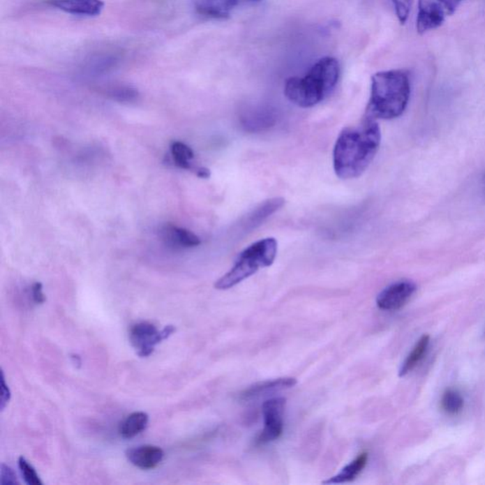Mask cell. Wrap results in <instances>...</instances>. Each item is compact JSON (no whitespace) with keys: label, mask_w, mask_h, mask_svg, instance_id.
<instances>
[{"label":"cell","mask_w":485,"mask_h":485,"mask_svg":"<svg viewBox=\"0 0 485 485\" xmlns=\"http://www.w3.org/2000/svg\"><path fill=\"white\" fill-rule=\"evenodd\" d=\"M10 399V391L9 387L5 382L4 373H1V399H0V409L3 412L5 408Z\"/></svg>","instance_id":"d4e9b609"},{"label":"cell","mask_w":485,"mask_h":485,"mask_svg":"<svg viewBox=\"0 0 485 485\" xmlns=\"http://www.w3.org/2000/svg\"><path fill=\"white\" fill-rule=\"evenodd\" d=\"M149 422V416L147 413L142 412H133L127 416L121 423L120 432L121 436L124 439L134 438L140 433H142Z\"/></svg>","instance_id":"5bb4252c"},{"label":"cell","mask_w":485,"mask_h":485,"mask_svg":"<svg viewBox=\"0 0 485 485\" xmlns=\"http://www.w3.org/2000/svg\"><path fill=\"white\" fill-rule=\"evenodd\" d=\"M0 484L2 485L20 484L15 471L4 463H2L1 470H0Z\"/></svg>","instance_id":"7402d4cb"},{"label":"cell","mask_w":485,"mask_h":485,"mask_svg":"<svg viewBox=\"0 0 485 485\" xmlns=\"http://www.w3.org/2000/svg\"><path fill=\"white\" fill-rule=\"evenodd\" d=\"M416 290L417 286L410 281H400L392 283L381 291L376 298V304L381 310L396 311L407 304Z\"/></svg>","instance_id":"ba28073f"},{"label":"cell","mask_w":485,"mask_h":485,"mask_svg":"<svg viewBox=\"0 0 485 485\" xmlns=\"http://www.w3.org/2000/svg\"><path fill=\"white\" fill-rule=\"evenodd\" d=\"M484 334H485V331H484Z\"/></svg>","instance_id":"83f0119b"},{"label":"cell","mask_w":485,"mask_h":485,"mask_svg":"<svg viewBox=\"0 0 485 485\" xmlns=\"http://www.w3.org/2000/svg\"><path fill=\"white\" fill-rule=\"evenodd\" d=\"M196 176L200 177V179H209L211 177V171L205 167H198L195 170Z\"/></svg>","instance_id":"484cf974"},{"label":"cell","mask_w":485,"mask_h":485,"mask_svg":"<svg viewBox=\"0 0 485 485\" xmlns=\"http://www.w3.org/2000/svg\"><path fill=\"white\" fill-rule=\"evenodd\" d=\"M239 1H244V2H257V1H260V0H239Z\"/></svg>","instance_id":"4316f807"},{"label":"cell","mask_w":485,"mask_h":485,"mask_svg":"<svg viewBox=\"0 0 485 485\" xmlns=\"http://www.w3.org/2000/svg\"><path fill=\"white\" fill-rule=\"evenodd\" d=\"M165 234L167 238L171 242L177 244L180 246H184V248H195V246H200L201 241L198 236H196L195 233L190 232L186 229H182V227H177L174 226H167L165 230Z\"/></svg>","instance_id":"e0dca14e"},{"label":"cell","mask_w":485,"mask_h":485,"mask_svg":"<svg viewBox=\"0 0 485 485\" xmlns=\"http://www.w3.org/2000/svg\"><path fill=\"white\" fill-rule=\"evenodd\" d=\"M465 0H418L416 29L420 36L441 27Z\"/></svg>","instance_id":"5b68a950"},{"label":"cell","mask_w":485,"mask_h":485,"mask_svg":"<svg viewBox=\"0 0 485 485\" xmlns=\"http://www.w3.org/2000/svg\"><path fill=\"white\" fill-rule=\"evenodd\" d=\"M111 95L120 100H130L137 96V92L130 87H118L111 91Z\"/></svg>","instance_id":"603a6c76"},{"label":"cell","mask_w":485,"mask_h":485,"mask_svg":"<svg viewBox=\"0 0 485 485\" xmlns=\"http://www.w3.org/2000/svg\"><path fill=\"white\" fill-rule=\"evenodd\" d=\"M394 10L400 24L404 25L407 22L408 18L412 10L413 0H391Z\"/></svg>","instance_id":"44dd1931"},{"label":"cell","mask_w":485,"mask_h":485,"mask_svg":"<svg viewBox=\"0 0 485 485\" xmlns=\"http://www.w3.org/2000/svg\"><path fill=\"white\" fill-rule=\"evenodd\" d=\"M31 297L34 304H42L46 301V297L43 293V285L41 283H33L31 286Z\"/></svg>","instance_id":"cb8c5ba5"},{"label":"cell","mask_w":485,"mask_h":485,"mask_svg":"<svg viewBox=\"0 0 485 485\" xmlns=\"http://www.w3.org/2000/svg\"><path fill=\"white\" fill-rule=\"evenodd\" d=\"M286 400L272 398L263 404L264 428L256 440V444L263 445L279 439L283 432V415H285Z\"/></svg>","instance_id":"52a82bcc"},{"label":"cell","mask_w":485,"mask_h":485,"mask_svg":"<svg viewBox=\"0 0 485 485\" xmlns=\"http://www.w3.org/2000/svg\"><path fill=\"white\" fill-rule=\"evenodd\" d=\"M429 341H431V339H429V336L428 335H424L422 338L419 339L417 343L413 347L412 352H410L409 356L403 362L401 368H400V378L407 375L408 373L415 370L422 362L426 352H428Z\"/></svg>","instance_id":"2e32d148"},{"label":"cell","mask_w":485,"mask_h":485,"mask_svg":"<svg viewBox=\"0 0 485 485\" xmlns=\"http://www.w3.org/2000/svg\"><path fill=\"white\" fill-rule=\"evenodd\" d=\"M239 0H193L196 12L203 17L226 20Z\"/></svg>","instance_id":"8fae6325"},{"label":"cell","mask_w":485,"mask_h":485,"mask_svg":"<svg viewBox=\"0 0 485 485\" xmlns=\"http://www.w3.org/2000/svg\"><path fill=\"white\" fill-rule=\"evenodd\" d=\"M172 156L174 163L182 169H192L190 161L193 160L195 154L188 145L180 142H174L171 145Z\"/></svg>","instance_id":"d6986e66"},{"label":"cell","mask_w":485,"mask_h":485,"mask_svg":"<svg viewBox=\"0 0 485 485\" xmlns=\"http://www.w3.org/2000/svg\"><path fill=\"white\" fill-rule=\"evenodd\" d=\"M285 205V200L283 198L277 197L273 198V200H267L266 202L261 204L254 209L253 213L248 216L246 218L245 224L246 227H250V229H255L257 226H260L267 218V217L271 216L278 209L282 208Z\"/></svg>","instance_id":"9a60e30c"},{"label":"cell","mask_w":485,"mask_h":485,"mask_svg":"<svg viewBox=\"0 0 485 485\" xmlns=\"http://www.w3.org/2000/svg\"><path fill=\"white\" fill-rule=\"evenodd\" d=\"M368 458H369V455L367 452L360 453L356 458H355L352 462L350 463L348 465L343 468V470L339 472L338 475L332 477V478L328 479L327 481H324L322 484H345V482H350L355 481L361 474L363 469L366 468L368 463Z\"/></svg>","instance_id":"4fadbf2b"},{"label":"cell","mask_w":485,"mask_h":485,"mask_svg":"<svg viewBox=\"0 0 485 485\" xmlns=\"http://www.w3.org/2000/svg\"><path fill=\"white\" fill-rule=\"evenodd\" d=\"M341 67L338 60L324 57L318 61L304 77H291L285 82V95L299 107H315L326 99L338 84Z\"/></svg>","instance_id":"3957f363"},{"label":"cell","mask_w":485,"mask_h":485,"mask_svg":"<svg viewBox=\"0 0 485 485\" xmlns=\"http://www.w3.org/2000/svg\"><path fill=\"white\" fill-rule=\"evenodd\" d=\"M297 384L296 378H282L267 380L264 382L254 384L250 388L246 389L239 394L241 400H251L256 398L269 392L283 391V389L292 388Z\"/></svg>","instance_id":"7c38bea8"},{"label":"cell","mask_w":485,"mask_h":485,"mask_svg":"<svg viewBox=\"0 0 485 485\" xmlns=\"http://www.w3.org/2000/svg\"><path fill=\"white\" fill-rule=\"evenodd\" d=\"M463 405H465V400H463L462 394L457 389H449L442 394L441 407L442 410L447 415H458V413L462 412Z\"/></svg>","instance_id":"ac0fdd59"},{"label":"cell","mask_w":485,"mask_h":485,"mask_svg":"<svg viewBox=\"0 0 485 485\" xmlns=\"http://www.w3.org/2000/svg\"><path fill=\"white\" fill-rule=\"evenodd\" d=\"M49 4L67 14L96 17L103 9L102 0H49Z\"/></svg>","instance_id":"30bf717a"},{"label":"cell","mask_w":485,"mask_h":485,"mask_svg":"<svg viewBox=\"0 0 485 485\" xmlns=\"http://www.w3.org/2000/svg\"><path fill=\"white\" fill-rule=\"evenodd\" d=\"M410 91L412 86L407 70H391L373 74L367 117L375 120L398 118L409 105Z\"/></svg>","instance_id":"7a4b0ae2"},{"label":"cell","mask_w":485,"mask_h":485,"mask_svg":"<svg viewBox=\"0 0 485 485\" xmlns=\"http://www.w3.org/2000/svg\"><path fill=\"white\" fill-rule=\"evenodd\" d=\"M381 143V130L375 119L366 117L357 126L344 128L334 148L333 164L341 179H357L372 163Z\"/></svg>","instance_id":"6da1fadb"},{"label":"cell","mask_w":485,"mask_h":485,"mask_svg":"<svg viewBox=\"0 0 485 485\" xmlns=\"http://www.w3.org/2000/svg\"><path fill=\"white\" fill-rule=\"evenodd\" d=\"M278 242L264 238L246 248L236 260L234 266L216 283V290H227L255 274L260 269L271 266L276 259Z\"/></svg>","instance_id":"277c9868"},{"label":"cell","mask_w":485,"mask_h":485,"mask_svg":"<svg viewBox=\"0 0 485 485\" xmlns=\"http://www.w3.org/2000/svg\"><path fill=\"white\" fill-rule=\"evenodd\" d=\"M130 463L142 470H150L163 462L164 452L156 445H142L126 452Z\"/></svg>","instance_id":"9c48e42d"},{"label":"cell","mask_w":485,"mask_h":485,"mask_svg":"<svg viewBox=\"0 0 485 485\" xmlns=\"http://www.w3.org/2000/svg\"><path fill=\"white\" fill-rule=\"evenodd\" d=\"M18 466H20L21 475H22L26 484L29 485L43 484L36 469L33 468V466L31 465L25 458H20V460H18Z\"/></svg>","instance_id":"ffe728a7"},{"label":"cell","mask_w":485,"mask_h":485,"mask_svg":"<svg viewBox=\"0 0 485 485\" xmlns=\"http://www.w3.org/2000/svg\"><path fill=\"white\" fill-rule=\"evenodd\" d=\"M176 332L174 325L166 326L164 329L158 331L152 323L142 322L132 326L129 332V338L132 346L137 351L140 357H149L153 354L155 347L164 339Z\"/></svg>","instance_id":"8992f818"}]
</instances>
